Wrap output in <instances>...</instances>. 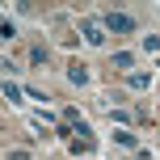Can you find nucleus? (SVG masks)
Here are the masks:
<instances>
[{
  "label": "nucleus",
  "instance_id": "nucleus-6",
  "mask_svg": "<svg viewBox=\"0 0 160 160\" xmlns=\"http://www.w3.org/2000/svg\"><path fill=\"white\" fill-rule=\"evenodd\" d=\"M4 97H8V101L17 105V101H21V88H17V84H4Z\"/></svg>",
  "mask_w": 160,
  "mask_h": 160
},
{
  "label": "nucleus",
  "instance_id": "nucleus-1",
  "mask_svg": "<svg viewBox=\"0 0 160 160\" xmlns=\"http://www.w3.org/2000/svg\"><path fill=\"white\" fill-rule=\"evenodd\" d=\"M105 30H110V34H131L135 21H131L127 13H105Z\"/></svg>",
  "mask_w": 160,
  "mask_h": 160
},
{
  "label": "nucleus",
  "instance_id": "nucleus-2",
  "mask_svg": "<svg viewBox=\"0 0 160 160\" xmlns=\"http://www.w3.org/2000/svg\"><path fill=\"white\" fill-rule=\"evenodd\" d=\"M80 30H84V38L93 42V47H101V42H105V38H101V25H97V21H84Z\"/></svg>",
  "mask_w": 160,
  "mask_h": 160
},
{
  "label": "nucleus",
  "instance_id": "nucleus-4",
  "mask_svg": "<svg viewBox=\"0 0 160 160\" xmlns=\"http://www.w3.org/2000/svg\"><path fill=\"white\" fill-rule=\"evenodd\" d=\"M148 84H152V76H143V72L131 76V88H148Z\"/></svg>",
  "mask_w": 160,
  "mask_h": 160
},
{
  "label": "nucleus",
  "instance_id": "nucleus-3",
  "mask_svg": "<svg viewBox=\"0 0 160 160\" xmlns=\"http://www.w3.org/2000/svg\"><path fill=\"white\" fill-rule=\"evenodd\" d=\"M72 80H76V84H84V80H88V68H84V63H72Z\"/></svg>",
  "mask_w": 160,
  "mask_h": 160
},
{
  "label": "nucleus",
  "instance_id": "nucleus-7",
  "mask_svg": "<svg viewBox=\"0 0 160 160\" xmlns=\"http://www.w3.org/2000/svg\"><path fill=\"white\" fill-rule=\"evenodd\" d=\"M8 160H30V152H8Z\"/></svg>",
  "mask_w": 160,
  "mask_h": 160
},
{
  "label": "nucleus",
  "instance_id": "nucleus-5",
  "mask_svg": "<svg viewBox=\"0 0 160 160\" xmlns=\"http://www.w3.org/2000/svg\"><path fill=\"white\" fill-rule=\"evenodd\" d=\"M114 139H118L122 148H135V135H131V131H118V135H114Z\"/></svg>",
  "mask_w": 160,
  "mask_h": 160
}]
</instances>
